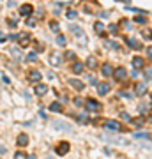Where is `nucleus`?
<instances>
[{"label":"nucleus","mask_w":152,"mask_h":159,"mask_svg":"<svg viewBox=\"0 0 152 159\" xmlns=\"http://www.w3.org/2000/svg\"><path fill=\"white\" fill-rule=\"evenodd\" d=\"M94 30H96V34L103 35V32H104V25L101 23V21H96V23H94Z\"/></svg>","instance_id":"nucleus-18"},{"label":"nucleus","mask_w":152,"mask_h":159,"mask_svg":"<svg viewBox=\"0 0 152 159\" xmlns=\"http://www.w3.org/2000/svg\"><path fill=\"white\" fill-rule=\"evenodd\" d=\"M16 39H18V44H19L21 48H27L28 44H30V34L28 32H19L16 35Z\"/></svg>","instance_id":"nucleus-1"},{"label":"nucleus","mask_w":152,"mask_h":159,"mask_svg":"<svg viewBox=\"0 0 152 159\" xmlns=\"http://www.w3.org/2000/svg\"><path fill=\"white\" fill-rule=\"evenodd\" d=\"M11 53H12V57H14L16 60H21V51H19V50H16V48H11Z\"/></svg>","instance_id":"nucleus-26"},{"label":"nucleus","mask_w":152,"mask_h":159,"mask_svg":"<svg viewBox=\"0 0 152 159\" xmlns=\"http://www.w3.org/2000/svg\"><path fill=\"white\" fill-rule=\"evenodd\" d=\"M50 27H51V30L58 32V23H57V21H51V23H50Z\"/></svg>","instance_id":"nucleus-35"},{"label":"nucleus","mask_w":152,"mask_h":159,"mask_svg":"<svg viewBox=\"0 0 152 159\" xmlns=\"http://www.w3.org/2000/svg\"><path fill=\"white\" fill-rule=\"evenodd\" d=\"M145 92H147L145 83H136V87H135V94H136V96H145Z\"/></svg>","instance_id":"nucleus-13"},{"label":"nucleus","mask_w":152,"mask_h":159,"mask_svg":"<svg viewBox=\"0 0 152 159\" xmlns=\"http://www.w3.org/2000/svg\"><path fill=\"white\" fill-rule=\"evenodd\" d=\"M147 110H149V108H147V106H140V111H142V113H145V111H147Z\"/></svg>","instance_id":"nucleus-44"},{"label":"nucleus","mask_w":152,"mask_h":159,"mask_svg":"<svg viewBox=\"0 0 152 159\" xmlns=\"http://www.w3.org/2000/svg\"><path fill=\"white\" fill-rule=\"evenodd\" d=\"M101 73H103V76H112V74H113V67H112L110 64H104V65L101 67Z\"/></svg>","instance_id":"nucleus-16"},{"label":"nucleus","mask_w":152,"mask_h":159,"mask_svg":"<svg viewBox=\"0 0 152 159\" xmlns=\"http://www.w3.org/2000/svg\"><path fill=\"white\" fill-rule=\"evenodd\" d=\"M113 76H115L117 80H126V78H127L126 67H117V69H113Z\"/></svg>","instance_id":"nucleus-7"},{"label":"nucleus","mask_w":152,"mask_h":159,"mask_svg":"<svg viewBox=\"0 0 152 159\" xmlns=\"http://www.w3.org/2000/svg\"><path fill=\"white\" fill-rule=\"evenodd\" d=\"M7 23H9V27H12V28H14V27H16V25H18V21H16V19H12V18H11V19H9V21H7Z\"/></svg>","instance_id":"nucleus-39"},{"label":"nucleus","mask_w":152,"mask_h":159,"mask_svg":"<svg viewBox=\"0 0 152 159\" xmlns=\"http://www.w3.org/2000/svg\"><path fill=\"white\" fill-rule=\"evenodd\" d=\"M32 11H34V7L30 4H25V6L19 7V14L21 16H28V14H32Z\"/></svg>","instance_id":"nucleus-12"},{"label":"nucleus","mask_w":152,"mask_h":159,"mask_svg":"<svg viewBox=\"0 0 152 159\" xmlns=\"http://www.w3.org/2000/svg\"><path fill=\"white\" fill-rule=\"evenodd\" d=\"M55 152H57L58 156H66V154L69 152V143H67V142H60V143L55 147Z\"/></svg>","instance_id":"nucleus-5"},{"label":"nucleus","mask_w":152,"mask_h":159,"mask_svg":"<svg viewBox=\"0 0 152 159\" xmlns=\"http://www.w3.org/2000/svg\"><path fill=\"white\" fill-rule=\"evenodd\" d=\"M131 62H133V67H135V69H142V67L145 65V60H143L142 57H135Z\"/></svg>","instance_id":"nucleus-15"},{"label":"nucleus","mask_w":152,"mask_h":159,"mask_svg":"<svg viewBox=\"0 0 152 159\" xmlns=\"http://www.w3.org/2000/svg\"><path fill=\"white\" fill-rule=\"evenodd\" d=\"M119 96H122V97H127V99H131V97H133V94L124 92V90H119Z\"/></svg>","instance_id":"nucleus-31"},{"label":"nucleus","mask_w":152,"mask_h":159,"mask_svg":"<svg viewBox=\"0 0 152 159\" xmlns=\"http://www.w3.org/2000/svg\"><path fill=\"white\" fill-rule=\"evenodd\" d=\"M133 136H135V138H138V140H149V138H150L149 133H135Z\"/></svg>","instance_id":"nucleus-23"},{"label":"nucleus","mask_w":152,"mask_h":159,"mask_svg":"<svg viewBox=\"0 0 152 159\" xmlns=\"http://www.w3.org/2000/svg\"><path fill=\"white\" fill-rule=\"evenodd\" d=\"M0 154H6V147H0Z\"/></svg>","instance_id":"nucleus-45"},{"label":"nucleus","mask_w":152,"mask_h":159,"mask_svg":"<svg viewBox=\"0 0 152 159\" xmlns=\"http://www.w3.org/2000/svg\"><path fill=\"white\" fill-rule=\"evenodd\" d=\"M69 85L73 87V88H76V90H83V81H80V80H74V78H71L69 80Z\"/></svg>","instance_id":"nucleus-17"},{"label":"nucleus","mask_w":152,"mask_h":159,"mask_svg":"<svg viewBox=\"0 0 152 159\" xmlns=\"http://www.w3.org/2000/svg\"><path fill=\"white\" fill-rule=\"evenodd\" d=\"M104 127L106 129H112V131H122V126L117 120H106L104 122Z\"/></svg>","instance_id":"nucleus-6"},{"label":"nucleus","mask_w":152,"mask_h":159,"mask_svg":"<svg viewBox=\"0 0 152 159\" xmlns=\"http://www.w3.org/2000/svg\"><path fill=\"white\" fill-rule=\"evenodd\" d=\"M87 67H89V69H96V67H97V62H96V58H94V57L87 58Z\"/></svg>","instance_id":"nucleus-20"},{"label":"nucleus","mask_w":152,"mask_h":159,"mask_svg":"<svg viewBox=\"0 0 152 159\" xmlns=\"http://www.w3.org/2000/svg\"><path fill=\"white\" fill-rule=\"evenodd\" d=\"M120 119H122V120H126V122H129V120H131V117H129L126 111H120Z\"/></svg>","instance_id":"nucleus-32"},{"label":"nucleus","mask_w":152,"mask_h":159,"mask_svg":"<svg viewBox=\"0 0 152 159\" xmlns=\"http://www.w3.org/2000/svg\"><path fill=\"white\" fill-rule=\"evenodd\" d=\"M14 159H27V154H23V152H16V154H14Z\"/></svg>","instance_id":"nucleus-33"},{"label":"nucleus","mask_w":152,"mask_h":159,"mask_svg":"<svg viewBox=\"0 0 152 159\" xmlns=\"http://www.w3.org/2000/svg\"><path fill=\"white\" fill-rule=\"evenodd\" d=\"M87 117H89V115H87V113H81V115L78 117V120H80L81 124H87V122H89V119H87Z\"/></svg>","instance_id":"nucleus-29"},{"label":"nucleus","mask_w":152,"mask_h":159,"mask_svg":"<svg viewBox=\"0 0 152 159\" xmlns=\"http://www.w3.org/2000/svg\"><path fill=\"white\" fill-rule=\"evenodd\" d=\"M135 21H136V23H147V16L145 14H140V16L135 18Z\"/></svg>","instance_id":"nucleus-27"},{"label":"nucleus","mask_w":152,"mask_h":159,"mask_svg":"<svg viewBox=\"0 0 152 159\" xmlns=\"http://www.w3.org/2000/svg\"><path fill=\"white\" fill-rule=\"evenodd\" d=\"M73 71H74L76 74H80V73L83 71V64H81V62H74V64H73Z\"/></svg>","instance_id":"nucleus-22"},{"label":"nucleus","mask_w":152,"mask_h":159,"mask_svg":"<svg viewBox=\"0 0 152 159\" xmlns=\"http://www.w3.org/2000/svg\"><path fill=\"white\" fill-rule=\"evenodd\" d=\"M142 35H143L147 41H150V30H143V32H142Z\"/></svg>","instance_id":"nucleus-36"},{"label":"nucleus","mask_w":152,"mask_h":159,"mask_svg":"<svg viewBox=\"0 0 152 159\" xmlns=\"http://www.w3.org/2000/svg\"><path fill=\"white\" fill-rule=\"evenodd\" d=\"M87 110H89V111H99L101 110V104L96 99H89V101H87Z\"/></svg>","instance_id":"nucleus-8"},{"label":"nucleus","mask_w":152,"mask_h":159,"mask_svg":"<svg viewBox=\"0 0 152 159\" xmlns=\"http://www.w3.org/2000/svg\"><path fill=\"white\" fill-rule=\"evenodd\" d=\"M48 87L46 85H42V83H39V85H35V94L39 96V97H42V96H46L48 94Z\"/></svg>","instance_id":"nucleus-10"},{"label":"nucleus","mask_w":152,"mask_h":159,"mask_svg":"<svg viewBox=\"0 0 152 159\" xmlns=\"http://www.w3.org/2000/svg\"><path fill=\"white\" fill-rule=\"evenodd\" d=\"M117 2H120V0H117Z\"/></svg>","instance_id":"nucleus-47"},{"label":"nucleus","mask_w":152,"mask_h":159,"mask_svg":"<svg viewBox=\"0 0 152 159\" xmlns=\"http://www.w3.org/2000/svg\"><path fill=\"white\" fill-rule=\"evenodd\" d=\"M66 57H67L69 60H73V58H76V55H74L73 51H67V55H66Z\"/></svg>","instance_id":"nucleus-41"},{"label":"nucleus","mask_w":152,"mask_h":159,"mask_svg":"<svg viewBox=\"0 0 152 159\" xmlns=\"http://www.w3.org/2000/svg\"><path fill=\"white\" fill-rule=\"evenodd\" d=\"M74 106H83V99L81 97H76L74 99Z\"/></svg>","instance_id":"nucleus-37"},{"label":"nucleus","mask_w":152,"mask_h":159,"mask_svg":"<svg viewBox=\"0 0 152 159\" xmlns=\"http://www.w3.org/2000/svg\"><path fill=\"white\" fill-rule=\"evenodd\" d=\"M127 44H129L133 50H142V44H140L138 41H135V39H127Z\"/></svg>","instance_id":"nucleus-19"},{"label":"nucleus","mask_w":152,"mask_h":159,"mask_svg":"<svg viewBox=\"0 0 152 159\" xmlns=\"http://www.w3.org/2000/svg\"><path fill=\"white\" fill-rule=\"evenodd\" d=\"M76 16H78V12H76V11H67V18H69V19H74Z\"/></svg>","instance_id":"nucleus-34"},{"label":"nucleus","mask_w":152,"mask_h":159,"mask_svg":"<svg viewBox=\"0 0 152 159\" xmlns=\"http://www.w3.org/2000/svg\"><path fill=\"white\" fill-rule=\"evenodd\" d=\"M108 30H110L112 34H115V32H117V25H115V23H112L110 27H108Z\"/></svg>","instance_id":"nucleus-38"},{"label":"nucleus","mask_w":152,"mask_h":159,"mask_svg":"<svg viewBox=\"0 0 152 159\" xmlns=\"http://www.w3.org/2000/svg\"><path fill=\"white\" fill-rule=\"evenodd\" d=\"M90 83H92V85H97V80H96V78L92 76V78H90Z\"/></svg>","instance_id":"nucleus-43"},{"label":"nucleus","mask_w":152,"mask_h":159,"mask_svg":"<svg viewBox=\"0 0 152 159\" xmlns=\"http://www.w3.org/2000/svg\"><path fill=\"white\" fill-rule=\"evenodd\" d=\"M50 110L57 113V111H60V110H62V104H60V103H51V104H50Z\"/></svg>","instance_id":"nucleus-24"},{"label":"nucleus","mask_w":152,"mask_h":159,"mask_svg":"<svg viewBox=\"0 0 152 159\" xmlns=\"http://www.w3.org/2000/svg\"><path fill=\"white\" fill-rule=\"evenodd\" d=\"M51 126H53V129H57V131H66V133H71V131H73V126H71V124H66V122L55 120Z\"/></svg>","instance_id":"nucleus-4"},{"label":"nucleus","mask_w":152,"mask_h":159,"mask_svg":"<svg viewBox=\"0 0 152 159\" xmlns=\"http://www.w3.org/2000/svg\"><path fill=\"white\" fill-rule=\"evenodd\" d=\"M97 92H99V96H106L108 92H110V83H99L97 85Z\"/></svg>","instance_id":"nucleus-11"},{"label":"nucleus","mask_w":152,"mask_h":159,"mask_svg":"<svg viewBox=\"0 0 152 159\" xmlns=\"http://www.w3.org/2000/svg\"><path fill=\"white\" fill-rule=\"evenodd\" d=\"M129 122H131V124H133L135 127H142V126L145 124V119H131Z\"/></svg>","instance_id":"nucleus-21"},{"label":"nucleus","mask_w":152,"mask_h":159,"mask_svg":"<svg viewBox=\"0 0 152 159\" xmlns=\"http://www.w3.org/2000/svg\"><path fill=\"white\" fill-rule=\"evenodd\" d=\"M69 30L74 34V37H78V39H80V42H81V44H85V42H87V41H85V34H83V30H81L78 25H71V27H69Z\"/></svg>","instance_id":"nucleus-2"},{"label":"nucleus","mask_w":152,"mask_h":159,"mask_svg":"<svg viewBox=\"0 0 152 159\" xmlns=\"http://www.w3.org/2000/svg\"><path fill=\"white\" fill-rule=\"evenodd\" d=\"M27 159H35V156H27Z\"/></svg>","instance_id":"nucleus-46"},{"label":"nucleus","mask_w":152,"mask_h":159,"mask_svg":"<svg viewBox=\"0 0 152 159\" xmlns=\"http://www.w3.org/2000/svg\"><path fill=\"white\" fill-rule=\"evenodd\" d=\"M145 80H147V81H150V67L145 71Z\"/></svg>","instance_id":"nucleus-40"},{"label":"nucleus","mask_w":152,"mask_h":159,"mask_svg":"<svg viewBox=\"0 0 152 159\" xmlns=\"http://www.w3.org/2000/svg\"><path fill=\"white\" fill-rule=\"evenodd\" d=\"M7 41V35H4V34H0V42H6Z\"/></svg>","instance_id":"nucleus-42"},{"label":"nucleus","mask_w":152,"mask_h":159,"mask_svg":"<svg viewBox=\"0 0 152 159\" xmlns=\"http://www.w3.org/2000/svg\"><path fill=\"white\" fill-rule=\"evenodd\" d=\"M41 78H42V76H41V73H39V71H30V73H28V80H30V81H34V83H39V81H41Z\"/></svg>","instance_id":"nucleus-14"},{"label":"nucleus","mask_w":152,"mask_h":159,"mask_svg":"<svg viewBox=\"0 0 152 159\" xmlns=\"http://www.w3.org/2000/svg\"><path fill=\"white\" fill-rule=\"evenodd\" d=\"M18 147H27V143H28V134L27 133H21V134H18Z\"/></svg>","instance_id":"nucleus-9"},{"label":"nucleus","mask_w":152,"mask_h":159,"mask_svg":"<svg viewBox=\"0 0 152 159\" xmlns=\"http://www.w3.org/2000/svg\"><path fill=\"white\" fill-rule=\"evenodd\" d=\"M27 60H28V62H35V60H37V53H34V51L28 53V55H27Z\"/></svg>","instance_id":"nucleus-30"},{"label":"nucleus","mask_w":152,"mask_h":159,"mask_svg":"<svg viewBox=\"0 0 152 159\" xmlns=\"http://www.w3.org/2000/svg\"><path fill=\"white\" fill-rule=\"evenodd\" d=\"M62 64V55H60V51H51V55H50V65L51 67H58Z\"/></svg>","instance_id":"nucleus-3"},{"label":"nucleus","mask_w":152,"mask_h":159,"mask_svg":"<svg viewBox=\"0 0 152 159\" xmlns=\"http://www.w3.org/2000/svg\"><path fill=\"white\" fill-rule=\"evenodd\" d=\"M106 46L110 48V50H119V42H115V41H106Z\"/></svg>","instance_id":"nucleus-25"},{"label":"nucleus","mask_w":152,"mask_h":159,"mask_svg":"<svg viewBox=\"0 0 152 159\" xmlns=\"http://www.w3.org/2000/svg\"><path fill=\"white\" fill-rule=\"evenodd\" d=\"M57 44H58V46H66V37H64V35H57Z\"/></svg>","instance_id":"nucleus-28"}]
</instances>
